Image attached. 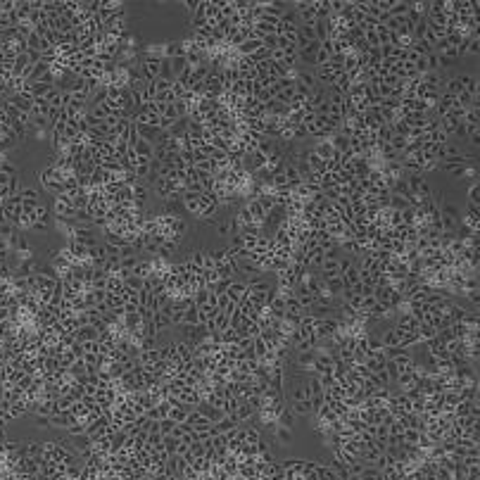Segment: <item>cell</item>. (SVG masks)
<instances>
[{
    "label": "cell",
    "mask_w": 480,
    "mask_h": 480,
    "mask_svg": "<svg viewBox=\"0 0 480 480\" xmlns=\"http://www.w3.org/2000/svg\"><path fill=\"white\" fill-rule=\"evenodd\" d=\"M259 45H262V43H259L257 38H247L245 43H240L238 48H236V53H238L240 57H250V55H252L254 50L259 48Z\"/></svg>",
    "instance_id": "14"
},
{
    "label": "cell",
    "mask_w": 480,
    "mask_h": 480,
    "mask_svg": "<svg viewBox=\"0 0 480 480\" xmlns=\"http://www.w3.org/2000/svg\"><path fill=\"white\" fill-rule=\"evenodd\" d=\"M140 69H143V81H155L160 76V57H152V55H147L145 60L140 62Z\"/></svg>",
    "instance_id": "2"
},
{
    "label": "cell",
    "mask_w": 480,
    "mask_h": 480,
    "mask_svg": "<svg viewBox=\"0 0 480 480\" xmlns=\"http://www.w3.org/2000/svg\"><path fill=\"white\" fill-rule=\"evenodd\" d=\"M238 331L236 328H226V331H221L219 333V340H221V345H236L238 343Z\"/></svg>",
    "instance_id": "19"
},
{
    "label": "cell",
    "mask_w": 480,
    "mask_h": 480,
    "mask_svg": "<svg viewBox=\"0 0 480 480\" xmlns=\"http://www.w3.org/2000/svg\"><path fill=\"white\" fill-rule=\"evenodd\" d=\"M186 423L193 428V430H209V428L214 426L212 421H209L205 413L198 411V409H190V413H188V418H186Z\"/></svg>",
    "instance_id": "4"
},
{
    "label": "cell",
    "mask_w": 480,
    "mask_h": 480,
    "mask_svg": "<svg viewBox=\"0 0 480 480\" xmlns=\"http://www.w3.org/2000/svg\"><path fill=\"white\" fill-rule=\"evenodd\" d=\"M295 421H297V416H295V413L290 411L288 407H285V409H283V411L278 413V418H276V423H278V426L290 428V430H293V423H295Z\"/></svg>",
    "instance_id": "18"
},
{
    "label": "cell",
    "mask_w": 480,
    "mask_h": 480,
    "mask_svg": "<svg viewBox=\"0 0 480 480\" xmlns=\"http://www.w3.org/2000/svg\"><path fill=\"white\" fill-rule=\"evenodd\" d=\"M138 262H140V257H138V254H134V257H121V259H119V269H121V271H126V274H131Z\"/></svg>",
    "instance_id": "21"
},
{
    "label": "cell",
    "mask_w": 480,
    "mask_h": 480,
    "mask_svg": "<svg viewBox=\"0 0 480 480\" xmlns=\"http://www.w3.org/2000/svg\"><path fill=\"white\" fill-rule=\"evenodd\" d=\"M19 198H22V202H27V205H40V193H38V188H22L19 190Z\"/></svg>",
    "instance_id": "12"
},
{
    "label": "cell",
    "mask_w": 480,
    "mask_h": 480,
    "mask_svg": "<svg viewBox=\"0 0 480 480\" xmlns=\"http://www.w3.org/2000/svg\"><path fill=\"white\" fill-rule=\"evenodd\" d=\"M464 55H471V57H478L480 55V36H473V38H468L466 43V50Z\"/></svg>",
    "instance_id": "22"
},
{
    "label": "cell",
    "mask_w": 480,
    "mask_h": 480,
    "mask_svg": "<svg viewBox=\"0 0 480 480\" xmlns=\"http://www.w3.org/2000/svg\"><path fill=\"white\" fill-rule=\"evenodd\" d=\"M407 12H409V2L407 0H392V7H390L387 17H407Z\"/></svg>",
    "instance_id": "17"
},
{
    "label": "cell",
    "mask_w": 480,
    "mask_h": 480,
    "mask_svg": "<svg viewBox=\"0 0 480 480\" xmlns=\"http://www.w3.org/2000/svg\"><path fill=\"white\" fill-rule=\"evenodd\" d=\"M74 338H76V343H88V340H98V331H95L93 326H81V328H76Z\"/></svg>",
    "instance_id": "13"
},
{
    "label": "cell",
    "mask_w": 480,
    "mask_h": 480,
    "mask_svg": "<svg viewBox=\"0 0 480 480\" xmlns=\"http://www.w3.org/2000/svg\"><path fill=\"white\" fill-rule=\"evenodd\" d=\"M134 152L140 157V160H152V152H155V145L150 143V140H143V138H138L134 143Z\"/></svg>",
    "instance_id": "9"
},
{
    "label": "cell",
    "mask_w": 480,
    "mask_h": 480,
    "mask_svg": "<svg viewBox=\"0 0 480 480\" xmlns=\"http://www.w3.org/2000/svg\"><path fill=\"white\" fill-rule=\"evenodd\" d=\"M53 209H55L57 219H71L74 216V205H71V200H69L67 195H57Z\"/></svg>",
    "instance_id": "3"
},
{
    "label": "cell",
    "mask_w": 480,
    "mask_h": 480,
    "mask_svg": "<svg viewBox=\"0 0 480 480\" xmlns=\"http://www.w3.org/2000/svg\"><path fill=\"white\" fill-rule=\"evenodd\" d=\"M160 79L173 81V71H171V62H169V57H160Z\"/></svg>",
    "instance_id": "20"
},
{
    "label": "cell",
    "mask_w": 480,
    "mask_h": 480,
    "mask_svg": "<svg viewBox=\"0 0 480 480\" xmlns=\"http://www.w3.org/2000/svg\"><path fill=\"white\" fill-rule=\"evenodd\" d=\"M288 409H290L297 418H300V416H314V413H311V404H309V402H290V404H288Z\"/></svg>",
    "instance_id": "15"
},
{
    "label": "cell",
    "mask_w": 480,
    "mask_h": 480,
    "mask_svg": "<svg viewBox=\"0 0 480 480\" xmlns=\"http://www.w3.org/2000/svg\"><path fill=\"white\" fill-rule=\"evenodd\" d=\"M200 195L202 193H193V190H186V193L181 195V205L186 207V212L198 216V209H200Z\"/></svg>",
    "instance_id": "7"
},
{
    "label": "cell",
    "mask_w": 480,
    "mask_h": 480,
    "mask_svg": "<svg viewBox=\"0 0 480 480\" xmlns=\"http://www.w3.org/2000/svg\"><path fill=\"white\" fill-rule=\"evenodd\" d=\"M152 326H155V331H157V335H160V333H164V331L171 328V319H169L167 314H162V311H155V314H152Z\"/></svg>",
    "instance_id": "11"
},
{
    "label": "cell",
    "mask_w": 480,
    "mask_h": 480,
    "mask_svg": "<svg viewBox=\"0 0 480 480\" xmlns=\"http://www.w3.org/2000/svg\"><path fill=\"white\" fill-rule=\"evenodd\" d=\"M198 5H200V0H186V2H183V7L190 12V17L198 12Z\"/></svg>",
    "instance_id": "27"
},
{
    "label": "cell",
    "mask_w": 480,
    "mask_h": 480,
    "mask_svg": "<svg viewBox=\"0 0 480 480\" xmlns=\"http://www.w3.org/2000/svg\"><path fill=\"white\" fill-rule=\"evenodd\" d=\"M188 413H190V409H188L186 404H176V407H169V413H167V418H171L173 423H186Z\"/></svg>",
    "instance_id": "10"
},
{
    "label": "cell",
    "mask_w": 480,
    "mask_h": 480,
    "mask_svg": "<svg viewBox=\"0 0 480 480\" xmlns=\"http://www.w3.org/2000/svg\"><path fill=\"white\" fill-rule=\"evenodd\" d=\"M36 428L38 430H48L50 428V416H36Z\"/></svg>",
    "instance_id": "26"
},
{
    "label": "cell",
    "mask_w": 480,
    "mask_h": 480,
    "mask_svg": "<svg viewBox=\"0 0 480 480\" xmlns=\"http://www.w3.org/2000/svg\"><path fill=\"white\" fill-rule=\"evenodd\" d=\"M274 442H278V445H290V442H293V430H290V428H283V426H276V430H274Z\"/></svg>",
    "instance_id": "16"
},
{
    "label": "cell",
    "mask_w": 480,
    "mask_h": 480,
    "mask_svg": "<svg viewBox=\"0 0 480 480\" xmlns=\"http://www.w3.org/2000/svg\"><path fill=\"white\" fill-rule=\"evenodd\" d=\"M340 278H343V283H345V288H354V285L359 283V269H357V262L343 269V271H340Z\"/></svg>",
    "instance_id": "8"
},
{
    "label": "cell",
    "mask_w": 480,
    "mask_h": 480,
    "mask_svg": "<svg viewBox=\"0 0 480 480\" xmlns=\"http://www.w3.org/2000/svg\"><path fill=\"white\" fill-rule=\"evenodd\" d=\"M19 454L27 459H43V442L38 440H27L19 447Z\"/></svg>",
    "instance_id": "5"
},
{
    "label": "cell",
    "mask_w": 480,
    "mask_h": 480,
    "mask_svg": "<svg viewBox=\"0 0 480 480\" xmlns=\"http://www.w3.org/2000/svg\"><path fill=\"white\" fill-rule=\"evenodd\" d=\"M468 205H480V186H468Z\"/></svg>",
    "instance_id": "25"
},
{
    "label": "cell",
    "mask_w": 480,
    "mask_h": 480,
    "mask_svg": "<svg viewBox=\"0 0 480 480\" xmlns=\"http://www.w3.org/2000/svg\"><path fill=\"white\" fill-rule=\"evenodd\" d=\"M224 295H226L233 305H240V302L245 300V295H247V283H245V280H231Z\"/></svg>",
    "instance_id": "1"
},
{
    "label": "cell",
    "mask_w": 480,
    "mask_h": 480,
    "mask_svg": "<svg viewBox=\"0 0 480 480\" xmlns=\"http://www.w3.org/2000/svg\"><path fill=\"white\" fill-rule=\"evenodd\" d=\"M438 121H440V131H442V134H447L449 138H452V136L459 131V126H461V119H459V117H454V114L438 117Z\"/></svg>",
    "instance_id": "6"
},
{
    "label": "cell",
    "mask_w": 480,
    "mask_h": 480,
    "mask_svg": "<svg viewBox=\"0 0 480 480\" xmlns=\"http://www.w3.org/2000/svg\"><path fill=\"white\" fill-rule=\"evenodd\" d=\"M176 428L171 418H162L160 423H157V430H160V435H171V430Z\"/></svg>",
    "instance_id": "24"
},
{
    "label": "cell",
    "mask_w": 480,
    "mask_h": 480,
    "mask_svg": "<svg viewBox=\"0 0 480 480\" xmlns=\"http://www.w3.org/2000/svg\"><path fill=\"white\" fill-rule=\"evenodd\" d=\"M83 433H86V423H83V421H76V423H71V426L67 428L69 438H81Z\"/></svg>",
    "instance_id": "23"
}]
</instances>
